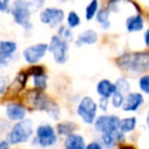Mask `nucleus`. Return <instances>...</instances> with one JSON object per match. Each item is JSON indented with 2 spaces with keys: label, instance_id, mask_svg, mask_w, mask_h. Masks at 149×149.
I'll return each instance as SVG.
<instances>
[{
  "label": "nucleus",
  "instance_id": "nucleus-25",
  "mask_svg": "<svg viewBox=\"0 0 149 149\" xmlns=\"http://www.w3.org/2000/svg\"><path fill=\"white\" fill-rule=\"evenodd\" d=\"M115 87H117V91L123 93L124 95H127L130 93V89H131V85H130L129 81L126 78H119L114 82Z\"/></svg>",
  "mask_w": 149,
  "mask_h": 149
},
{
  "label": "nucleus",
  "instance_id": "nucleus-32",
  "mask_svg": "<svg viewBox=\"0 0 149 149\" xmlns=\"http://www.w3.org/2000/svg\"><path fill=\"white\" fill-rule=\"evenodd\" d=\"M10 83L11 82H10V79L8 76H6V75L0 76V95L5 93L6 90L9 87Z\"/></svg>",
  "mask_w": 149,
  "mask_h": 149
},
{
  "label": "nucleus",
  "instance_id": "nucleus-6",
  "mask_svg": "<svg viewBox=\"0 0 149 149\" xmlns=\"http://www.w3.org/2000/svg\"><path fill=\"white\" fill-rule=\"evenodd\" d=\"M68 43L60 39L57 35L52 36L48 45V51L51 53L56 64H64L68 59Z\"/></svg>",
  "mask_w": 149,
  "mask_h": 149
},
{
  "label": "nucleus",
  "instance_id": "nucleus-12",
  "mask_svg": "<svg viewBox=\"0 0 149 149\" xmlns=\"http://www.w3.org/2000/svg\"><path fill=\"white\" fill-rule=\"evenodd\" d=\"M18 50V44L13 41H0V67L7 66Z\"/></svg>",
  "mask_w": 149,
  "mask_h": 149
},
{
  "label": "nucleus",
  "instance_id": "nucleus-2",
  "mask_svg": "<svg viewBox=\"0 0 149 149\" xmlns=\"http://www.w3.org/2000/svg\"><path fill=\"white\" fill-rule=\"evenodd\" d=\"M34 123L31 119H25L16 122L10 127L9 132L6 135V140L10 145L27 143L34 135Z\"/></svg>",
  "mask_w": 149,
  "mask_h": 149
},
{
  "label": "nucleus",
  "instance_id": "nucleus-17",
  "mask_svg": "<svg viewBox=\"0 0 149 149\" xmlns=\"http://www.w3.org/2000/svg\"><path fill=\"white\" fill-rule=\"evenodd\" d=\"M97 42L98 33L92 29H89V30H85L78 35L75 41V45L77 47H82L84 45H94Z\"/></svg>",
  "mask_w": 149,
  "mask_h": 149
},
{
  "label": "nucleus",
  "instance_id": "nucleus-23",
  "mask_svg": "<svg viewBox=\"0 0 149 149\" xmlns=\"http://www.w3.org/2000/svg\"><path fill=\"white\" fill-rule=\"evenodd\" d=\"M28 77L29 76H28V74H27V72H20L16 76V78L13 79V81L10 83V85H9L10 89L16 90V92L20 91V90L25 87V85H26Z\"/></svg>",
  "mask_w": 149,
  "mask_h": 149
},
{
  "label": "nucleus",
  "instance_id": "nucleus-29",
  "mask_svg": "<svg viewBox=\"0 0 149 149\" xmlns=\"http://www.w3.org/2000/svg\"><path fill=\"white\" fill-rule=\"evenodd\" d=\"M125 98L126 95H124L123 93H121L119 91H115L114 94L110 98V102H112V107L114 109H119L123 107L124 102H125Z\"/></svg>",
  "mask_w": 149,
  "mask_h": 149
},
{
  "label": "nucleus",
  "instance_id": "nucleus-26",
  "mask_svg": "<svg viewBox=\"0 0 149 149\" xmlns=\"http://www.w3.org/2000/svg\"><path fill=\"white\" fill-rule=\"evenodd\" d=\"M66 24H68V28L72 29V30L75 28H78L81 24V17L75 10L68 12V16H66Z\"/></svg>",
  "mask_w": 149,
  "mask_h": 149
},
{
  "label": "nucleus",
  "instance_id": "nucleus-3",
  "mask_svg": "<svg viewBox=\"0 0 149 149\" xmlns=\"http://www.w3.org/2000/svg\"><path fill=\"white\" fill-rule=\"evenodd\" d=\"M9 12L16 24L22 26L27 31H30L33 29L32 19H31L32 12L22 0L12 1V3L10 4Z\"/></svg>",
  "mask_w": 149,
  "mask_h": 149
},
{
  "label": "nucleus",
  "instance_id": "nucleus-40",
  "mask_svg": "<svg viewBox=\"0 0 149 149\" xmlns=\"http://www.w3.org/2000/svg\"><path fill=\"white\" fill-rule=\"evenodd\" d=\"M61 2H66V1H68V0H60Z\"/></svg>",
  "mask_w": 149,
  "mask_h": 149
},
{
  "label": "nucleus",
  "instance_id": "nucleus-24",
  "mask_svg": "<svg viewBox=\"0 0 149 149\" xmlns=\"http://www.w3.org/2000/svg\"><path fill=\"white\" fill-rule=\"evenodd\" d=\"M99 10V0H91L86 6L85 17L87 20H92L97 14Z\"/></svg>",
  "mask_w": 149,
  "mask_h": 149
},
{
  "label": "nucleus",
  "instance_id": "nucleus-7",
  "mask_svg": "<svg viewBox=\"0 0 149 149\" xmlns=\"http://www.w3.org/2000/svg\"><path fill=\"white\" fill-rule=\"evenodd\" d=\"M40 22L52 29L59 28L64 20V11L57 7H46L39 14Z\"/></svg>",
  "mask_w": 149,
  "mask_h": 149
},
{
  "label": "nucleus",
  "instance_id": "nucleus-21",
  "mask_svg": "<svg viewBox=\"0 0 149 149\" xmlns=\"http://www.w3.org/2000/svg\"><path fill=\"white\" fill-rule=\"evenodd\" d=\"M78 129V126L76 123L73 122H61V123L56 124L55 130L57 135L60 136H68L71 134L75 133V131Z\"/></svg>",
  "mask_w": 149,
  "mask_h": 149
},
{
  "label": "nucleus",
  "instance_id": "nucleus-38",
  "mask_svg": "<svg viewBox=\"0 0 149 149\" xmlns=\"http://www.w3.org/2000/svg\"><path fill=\"white\" fill-rule=\"evenodd\" d=\"M146 126H147V128L149 130V111L147 112V115H146Z\"/></svg>",
  "mask_w": 149,
  "mask_h": 149
},
{
  "label": "nucleus",
  "instance_id": "nucleus-35",
  "mask_svg": "<svg viewBox=\"0 0 149 149\" xmlns=\"http://www.w3.org/2000/svg\"><path fill=\"white\" fill-rule=\"evenodd\" d=\"M85 149H104V147L99 141H91L86 145Z\"/></svg>",
  "mask_w": 149,
  "mask_h": 149
},
{
  "label": "nucleus",
  "instance_id": "nucleus-30",
  "mask_svg": "<svg viewBox=\"0 0 149 149\" xmlns=\"http://www.w3.org/2000/svg\"><path fill=\"white\" fill-rule=\"evenodd\" d=\"M47 115L52 118L53 120H59L60 118V109H59V106L56 104L55 102H52L51 104L49 106L48 110L46 111Z\"/></svg>",
  "mask_w": 149,
  "mask_h": 149
},
{
  "label": "nucleus",
  "instance_id": "nucleus-33",
  "mask_svg": "<svg viewBox=\"0 0 149 149\" xmlns=\"http://www.w3.org/2000/svg\"><path fill=\"white\" fill-rule=\"evenodd\" d=\"M10 1L11 0H0V11L1 12L9 11Z\"/></svg>",
  "mask_w": 149,
  "mask_h": 149
},
{
  "label": "nucleus",
  "instance_id": "nucleus-28",
  "mask_svg": "<svg viewBox=\"0 0 149 149\" xmlns=\"http://www.w3.org/2000/svg\"><path fill=\"white\" fill-rule=\"evenodd\" d=\"M22 1L30 8L32 13L41 9L44 6V3H45V0H22Z\"/></svg>",
  "mask_w": 149,
  "mask_h": 149
},
{
  "label": "nucleus",
  "instance_id": "nucleus-19",
  "mask_svg": "<svg viewBox=\"0 0 149 149\" xmlns=\"http://www.w3.org/2000/svg\"><path fill=\"white\" fill-rule=\"evenodd\" d=\"M137 126V118L136 117H127V118L121 119L119 126V131L123 134H128L133 132Z\"/></svg>",
  "mask_w": 149,
  "mask_h": 149
},
{
  "label": "nucleus",
  "instance_id": "nucleus-16",
  "mask_svg": "<svg viewBox=\"0 0 149 149\" xmlns=\"http://www.w3.org/2000/svg\"><path fill=\"white\" fill-rule=\"evenodd\" d=\"M115 91H117L115 84L109 79H101L96 85V92L100 96V98L110 100Z\"/></svg>",
  "mask_w": 149,
  "mask_h": 149
},
{
  "label": "nucleus",
  "instance_id": "nucleus-13",
  "mask_svg": "<svg viewBox=\"0 0 149 149\" xmlns=\"http://www.w3.org/2000/svg\"><path fill=\"white\" fill-rule=\"evenodd\" d=\"M144 95L141 92H130L126 95L123 109L124 112H136L144 104Z\"/></svg>",
  "mask_w": 149,
  "mask_h": 149
},
{
  "label": "nucleus",
  "instance_id": "nucleus-5",
  "mask_svg": "<svg viewBox=\"0 0 149 149\" xmlns=\"http://www.w3.org/2000/svg\"><path fill=\"white\" fill-rule=\"evenodd\" d=\"M98 104L91 96H84L77 106V115L86 125H93L97 118Z\"/></svg>",
  "mask_w": 149,
  "mask_h": 149
},
{
  "label": "nucleus",
  "instance_id": "nucleus-34",
  "mask_svg": "<svg viewBox=\"0 0 149 149\" xmlns=\"http://www.w3.org/2000/svg\"><path fill=\"white\" fill-rule=\"evenodd\" d=\"M109 104V100L106 98H99V102H98V108H100V110H102L103 112H106Z\"/></svg>",
  "mask_w": 149,
  "mask_h": 149
},
{
  "label": "nucleus",
  "instance_id": "nucleus-4",
  "mask_svg": "<svg viewBox=\"0 0 149 149\" xmlns=\"http://www.w3.org/2000/svg\"><path fill=\"white\" fill-rule=\"evenodd\" d=\"M58 141L55 128L48 123L37 126L35 130V142L40 147L47 148L54 146Z\"/></svg>",
  "mask_w": 149,
  "mask_h": 149
},
{
  "label": "nucleus",
  "instance_id": "nucleus-39",
  "mask_svg": "<svg viewBox=\"0 0 149 149\" xmlns=\"http://www.w3.org/2000/svg\"><path fill=\"white\" fill-rule=\"evenodd\" d=\"M119 149H134L133 147H129V146H126V147H121Z\"/></svg>",
  "mask_w": 149,
  "mask_h": 149
},
{
  "label": "nucleus",
  "instance_id": "nucleus-11",
  "mask_svg": "<svg viewBox=\"0 0 149 149\" xmlns=\"http://www.w3.org/2000/svg\"><path fill=\"white\" fill-rule=\"evenodd\" d=\"M5 115L6 118L12 122H20L26 119L27 116V108L25 104L20 102H8L5 107Z\"/></svg>",
  "mask_w": 149,
  "mask_h": 149
},
{
  "label": "nucleus",
  "instance_id": "nucleus-27",
  "mask_svg": "<svg viewBox=\"0 0 149 149\" xmlns=\"http://www.w3.org/2000/svg\"><path fill=\"white\" fill-rule=\"evenodd\" d=\"M57 36L60 38V39L64 40V41L68 42V43L71 41H73V39H74V33H73L72 29H70L68 26H64V24L58 28Z\"/></svg>",
  "mask_w": 149,
  "mask_h": 149
},
{
  "label": "nucleus",
  "instance_id": "nucleus-37",
  "mask_svg": "<svg viewBox=\"0 0 149 149\" xmlns=\"http://www.w3.org/2000/svg\"><path fill=\"white\" fill-rule=\"evenodd\" d=\"M0 149H10V143L7 140H0Z\"/></svg>",
  "mask_w": 149,
  "mask_h": 149
},
{
  "label": "nucleus",
  "instance_id": "nucleus-10",
  "mask_svg": "<svg viewBox=\"0 0 149 149\" xmlns=\"http://www.w3.org/2000/svg\"><path fill=\"white\" fill-rule=\"evenodd\" d=\"M48 51V45L45 43L35 44L33 46H29L23 51V58L28 64L36 65L45 57Z\"/></svg>",
  "mask_w": 149,
  "mask_h": 149
},
{
  "label": "nucleus",
  "instance_id": "nucleus-22",
  "mask_svg": "<svg viewBox=\"0 0 149 149\" xmlns=\"http://www.w3.org/2000/svg\"><path fill=\"white\" fill-rule=\"evenodd\" d=\"M32 78H33V86H34L35 89L44 91V90L47 88L48 76L46 75L45 71L32 75Z\"/></svg>",
  "mask_w": 149,
  "mask_h": 149
},
{
  "label": "nucleus",
  "instance_id": "nucleus-15",
  "mask_svg": "<svg viewBox=\"0 0 149 149\" xmlns=\"http://www.w3.org/2000/svg\"><path fill=\"white\" fill-rule=\"evenodd\" d=\"M126 139V135L121 132L117 131L114 133H105L100 134V143L104 148L113 149L119 142H123Z\"/></svg>",
  "mask_w": 149,
  "mask_h": 149
},
{
  "label": "nucleus",
  "instance_id": "nucleus-31",
  "mask_svg": "<svg viewBox=\"0 0 149 149\" xmlns=\"http://www.w3.org/2000/svg\"><path fill=\"white\" fill-rule=\"evenodd\" d=\"M138 85H139V88L143 93L149 94V73L142 75L140 77L139 81H138Z\"/></svg>",
  "mask_w": 149,
  "mask_h": 149
},
{
  "label": "nucleus",
  "instance_id": "nucleus-20",
  "mask_svg": "<svg viewBox=\"0 0 149 149\" xmlns=\"http://www.w3.org/2000/svg\"><path fill=\"white\" fill-rule=\"evenodd\" d=\"M109 16H110V12L107 10V8H101V9L98 10L95 18H96V22L101 26L102 30L108 31L110 29L112 24H110Z\"/></svg>",
  "mask_w": 149,
  "mask_h": 149
},
{
  "label": "nucleus",
  "instance_id": "nucleus-14",
  "mask_svg": "<svg viewBox=\"0 0 149 149\" xmlns=\"http://www.w3.org/2000/svg\"><path fill=\"white\" fill-rule=\"evenodd\" d=\"M126 29L129 33H140L144 30L145 26V19L141 13L131 14L126 18L125 22Z\"/></svg>",
  "mask_w": 149,
  "mask_h": 149
},
{
  "label": "nucleus",
  "instance_id": "nucleus-1",
  "mask_svg": "<svg viewBox=\"0 0 149 149\" xmlns=\"http://www.w3.org/2000/svg\"><path fill=\"white\" fill-rule=\"evenodd\" d=\"M121 70L132 74H140L149 71V51L125 53L117 59Z\"/></svg>",
  "mask_w": 149,
  "mask_h": 149
},
{
  "label": "nucleus",
  "instance_id": "nucleus-9",
  "mask_svg": "<svg viewBox=\"0 0 149 149\" xmlns=\"http://www.w3.org/2000/svg\"><path fill=\"white\" fill-rule=\"evenodd\" d=\"M25 98H26L27 104L30 107H32V109L38 111H43V112H46L48 110V108L52 102V100H49L47 94L44 93L41 90L37 89L28 91Z\"/></svg>",
  "mask_w": 149,
  "mask_h": 149
},
{
  "label": "nucleus",
  "instance_id": "nucleus-36",
  "mask_svg": "<svg viewBox=\"0 0 149 149\" xmlns=\"http://www.w3.org/2000/svg\"><path fill=\"white\" fill-rule=\"evenodd\" d=\"M143 41H144V45H145V47L149 49V28L146 29V31H144Z\"/></svg>",
  "mask_w": 149,
  "mask_h": 149
},
{
  "label": "nucleus",
  "instance_id": "nucleus-8",
  "mask_svg": "<svg viewBox=\"0 0 149 149\" xmlns=\"http://www.w3.org/2000/svg\"><path fill=\"white\" fill-rule=\"evenodd\" d=\"M119 121L121 119L117 115H101L96 118L93 126L99 134L114 133L119 131Z\"/></svg>",
  "mask_w": 149,
  "mask_h": 149
},
{
  "label": "nucleus",
  "instance_id": "nucleus-18",
  "mask_svg": "<svg viewBox=\"0 0 149 149\" xmlns=\"http://www.w3.org/2000/svg\"><path fill=\"white\" fill-rule=\"evenodd\" d=\"M86 145L87 144L84 136L78 133H73L66 136L64 141V149H85Z\"/></svg>",
  "mask_w": 149,
  "mask_h": 149
}]
</instances>
